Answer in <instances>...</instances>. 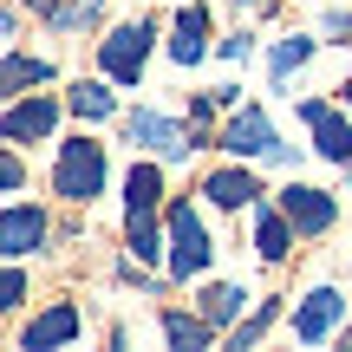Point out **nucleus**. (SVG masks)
<instances>
[{"instance_id":"obj_1","label":"nucleus","mask_w":352,"mask_h":352,"mask_svg":"<svg viewBox=\"0 0 352 352\" xmlns=\"http://www.w3.org/2000/svg\"><path fill=\"white\" fill-rule=\"evenodd\" d=\"M52 189H59L65 202H91V196L104 189V144H91V138L59 144V170H52Z\"/></svg>"},{"instance_id":"obj_2","label":"nucleus","mask_w":352,"mask_h":352,"mask_svg":"<svg viewBox=\"0 0 352 352\" xmlns=\"http://www.w3.org/2000/svg\"><path fill=\"white\" fill-rule=\"evenodd\" d=\"M151 39H157L151 20H131V26H118L111 39H98V65H104V78H118V85H138V78H144V59H151Z\"/></svg>"},{"instance_id":"obj_3","label":"nucleus","mask_w":352,"mask_h":352,"mask_svg":"<svg viewBox=\"0 0 352 352\" xmlns=\"http://www.w3.org/2000/svg\"><path fill=\"white\" fill-rule=\"evenodd\" d=\"M215 248H209V228H202V215L189 209V202H176L170 209V274L189 280V274H209Z\"/></svg>"},{"instance_id":"obj_4","label":"nucleus","mask_w":352,"mask_h":352,"mask_svg":"<svg viewBox=\"0 0 352 352\" xmlns=\"http://www.w3.org/2000/svg\"><path fill=\"white\" fill-rule=\"evenodd\" d=\"M222 151L228 157H287V144L274 138V124H267L261 104H241V111L222 124Z\"/></svg>"},{"instance_id":"obj_5","label":"nucleus","mask_w":352,"mask_h":352,"mask_svg":"<svg viewBox=\"0 0 352 352\" xmlns=\"http://www.w3.org/2000/svg\"><path fill=\"white\" fill-rule=\"evenodd\" d=\"M124 131H131V144H144V151L170 157V164H189V151H196V138H189L183 124H170L164 111H131Z\"/></svg>"},{"instance_id":"obj_6","label":"nucleus","mask_w":352,"mask_h":352,"mask_svg":"<svg viewBox=\"0 0 352 352\" xmlns=\"http://www.w3.org/2000/svg\"><path fill=\"white\" fill-rule=\"evenodd\" d=\"M300 118H307V131H314V151L327 157V164H352V124L333 111V104L307 98V104H300Z\"/></svg>"},{"instance_id":"obj_7","label":"nucleus","mask_w":352,"mask_h":352,"mask_svg":"<svg viewBox=\"0 0 352 352\" xmlns=\"http://www.w3.org/2000/svg\"><path fill=\"white\" fill-rule=\"evenodd\" d=\"M280 209L294 215L300 235H327V228H333V196L314 189V183H287V189H280Z\"/></svg>"},{"instance_id":"obj_8","label":"nucleus","mask_w":352,"mask_h":352,"mask_svg":"<svg viewBox=\"0 0 352 352\" xmlns=\"http://www.w3.org/2000/svg\"><path fill=\"white\" fill-rule=\"evenodd\" d=\"M340 314H346V294H333V287H314V294L300 300V314H294V340L320 346L333 327H340Z\"/></svg>"},{"instance_id":"obj_9","label":"nucleus","mask_w":352,"mask_h":352,"mask_svg":"<svg viewBox=\"0 0 352 352\" xmlns=\"http://www.w3.org/2000/svg\"><path fill=\"white\" fill-rule=\"evenodd\" d=\"M65 340H78V307H72V300L46 307V314L20 333V352H52V346H65Z\"/></svg>"},{"instance_id":"obj_10","label":"nucleus","mask_w":352,"mask_h":352,"mask_svg":"<svg viewBox=\"0 0 352 352\" xmlns=\"http://www.w3.org/2000/svg\"><path fill=\"white\" fill-rule=\"evenodd\" d=\"M52 124H59V104H52V98H13L7 104V144L52 138Z\"/></svg>"},{"instance_id":"obj_11","label":"nucleus","mask_w":352,"mask_h":352,"mask_svg":"<svg viewBox=\"0 0 352 352\" xmlns=\"http://www.w3.org/2000/svg\"><path fill=\"white\" fill-rule=\"evenodd\" d=\"M39 241H46V215H39V209H26V202H13V209L0 215V248L20 261V254H33Z\"/></svg>"},{"instance_id":"obj_12","label":"nucleus","mask_w":352,"mask_h":352,"mask_svg":"<svg viewBox=\"0 0 352 352\" xmlns=\"http://www.w3.org/2000/svg\"><path fill=\"white\" fill-rule=\"evenodd\" d=\"M294 215L287 209H261L254 202V248H261V261H287V248H294Z\"/></svg>"},{"instance_id":"obj_13","label":"nucleus","mask_w":352,"mask_h":352,"mask_svg":"<svg viewBox=\"0 0 352 352\" xmlns=\"http://www.w3.org/2000/svg\"><path fill=\"white\" fill-rule=\"evenodd\" d=\"M202 52H209V7H183V13H176L170 59H176V65H196Z\"/></svg>"},{"instance_id":"obj_14","label":"nucleus","mask_w":352,"mask_h":352,"mask_svg":"<svg viewBox=\"0 0 352 352\" xmlns=\"http://www.w3.org/2000/svg\"><path fill=\"white\" fill-rule=\"evenodd\" d=\"M202 196L222 202V209H254V202H261V183H254L248 170H215L209 183H202Z\"/></svg>"},{"instance_id":"obj_15","label":"nucleus","mask_w":352,"mask_h":352,"mask_svg":"<svg viewBox=\"0 0 352 352\" xmlns=\"http://www.w3.org/2000/svg\"><path fill=\"white\" fill-rule=\"evenodd\" d=\"M209 333H215V320L202 314V320H189V314H164V340L176 346V352H202L209 346Z\"/></svg>"},{"instance_id":"obj_16","label":"nucleus","mask_w":352,"mask_h":352,"mask_svg":"<svg viewBox=\"0 0 352 352\" xmlns=\"http://www.w3.org/2000/svg\"><path fill=\"white\" fill-rule=\"evenodd\" d=\"M124 235H131V248H138V261H157V254H164V241H157V209H124Z\"/></svg>"},{"instance_id":"obj_17","label":"nucleus","mask_w":352,"mask_h":352,"mask_svg":"<svg viewBox=\"0 0 352 352\" xmlns=\"http://www.w3.org/2000/svg\"><path fill=\"white\" fill-rule=\"evenodd\" d=\"M52 65L46 59H26V52H7V98H26V85H46Z\"/></svg>"},{"instance_id":"obj_18","label":"nucleus","mask_w":352,"mask_h":352,"mask_svg":"<svg viewBox=\"0 0 352 352\" xmlns=\"http://www.w3.org/2000/svg\"><path fill=\"white\" fill-rule=\"evenodd\" d=\"M157 196H164V176H157L151 164H131V176H124V209H157Z\"/></svg>"},{"instance_id":"obj_19","label":"nucleus","mask_w":352,"mask_h":352,"mask_svg":"<svg viewBox=\"0 0 352 352\" xmlns=\"http://www.w3.org/2000/svg\"><path fill=\"white\" fill-rule=\"evenodd\" d=\"M241 300H248L241 287H209L202 294V314H209L215 327H228V320H241Z\"/></svg>"},{"instance_id":"obj_20","label":"nucleus","mask_w":352,"mask_h":352,"mask_svg":"<svg viewBox=\"0 0 352 352\" xmlns=\"http://www.w3.org/2000/svg\"><path fill=\"white\" fill-rule=\"evenodd\" d=\"M65 104H72V111L78 118H111V91H104V85H72V98H65Z\"/></svg>"},{"instance_id":"obj_21","label":"nucleus","mask_w":352,"mask_h":352,"mask_svg":"<svg viewBox=\"0 0 352 352\" xmlns=\"http://www.w3.org/2000/svg\"><path fill=\"white\" fill-rule=\"evenodd\" d=\"M274 314H280V307H274V300H261V307H254V320H241V327L228 333V346H235V352H241V346H254L267 327H274Z\"/></svg>"},{"instance_id":"obj_22","label":"nucleus","mask_w":352,"mask_h":352,"mask_svg":"<svg viewBox=\"0 0 352 352\" xmlns=\"http://www.w3.org/2000/svg\"><path fill=\"white\" fill-rule=\"evenodd\" d=\"M307 52H314V39H280V46H274V78H287Z\"/></svg>"},{"instance_id":"obj_23","label":"nucleus","mask_w":352,"mask_h":352,"mask_svg":"<svg viewBox=\"0 0 352 352\" xmlns=\"http://www.w3.org/2000/svg\"><path fill=\"white\" fill-rule=\"evenodd\" d=\"M0 294H7L0 307H20L26 300V274H20V267H7V287H0Z\"/></svg>"},{"instance_id":"obj_24","label":"nucleus","mask_w":352,"mask_h":352,"mask_svg":"<svg viewBox=\"0 0 352 352\" xmlns=\"http://www.w3.org/2000/svg\"><path fill=\"white\" fill-rule=\"evenodd\" d=\"M215 52H222V59H248V33H235V39H222V46H215Z\"/></svg>"},{"instance_id":"obj_25","label":"nucleus","mask_w":352,"mask_h":352,"mask_svg":"<svg viewBox=\"0 0 352 352\" xmlns=\"http://www.w3.org/2000/svg\"><path fill=\"white\" fill-rule=\"evenodd\" d=\"M346 104H352V78H346Z\"/></svg>"}]
</instances>
